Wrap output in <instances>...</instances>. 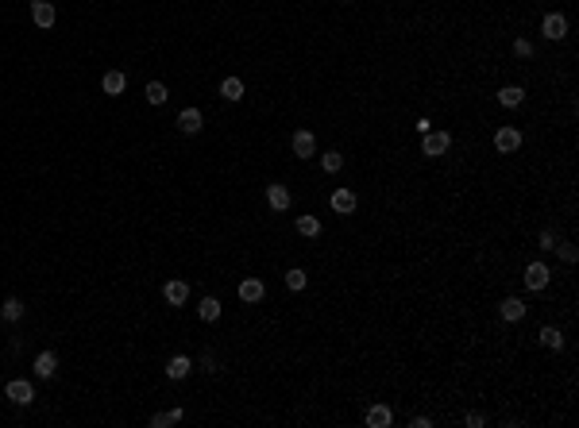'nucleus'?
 <instances>
[{
    "mask_svg": "<svg viewBox=\"0 0 579 428\" xmlns=\"http://www.w3.org/2000/svg\"><path fill=\"white\" fill-rule=\"evenodd\" d=\"M124 89H128V74H124V69H105L101 93H105V97H124Z\"/></svg>",
    "mask_w": 579,
    "mask_h": 428,
    "instance_id": "16",
    "label": "nucleus"
},
{
    "mask_svg": "<svg viewBox=\"0 0 579 428\" xmlns=\"http://www.w3.org/2000/svg\"><path fill=\"white\" fill-rule=\"evenodd\" d=\"M413 131H417V136H429V131H432V116H417V120H413Z\"/></svg>",
    "mask_w": 579,
    "mask_h": 428,
    "instance_id": "29",
    "label": "nucleus"
},
{
    "mask_svg": "<svg viewBox=\"0 0 579 428\" xmlns=\"http://www.w3.org/2000/svg\"><path fill=\"white\" fill-rule=\"evenodd\" d=\"M23 312H28V305H23L20 297H4V301H0V321L16 324V321H23Z\"/></svg>",
    "mask_w": 579,
    "mask_h": 428,
    "instance_id": "24",
    "label": "nucleus"
},
{
    "mask_svg": "<svg viewBox=\"0 0 579 428\" xmlns=\"http://www.w3.org/2000/svg\"><path fill=\"white\" fill-rule=\"evenodd\" d=\"M186 420V405H174V409H162V413H155L151 417V428H174Z\"/></svg>",
    "mask_w": 579,
    "mask_h": 428,
    "instance_id": "21",
    "label": "nucleus"
},
{
    "mask_svg": "<svg viewBox=\"0 0 579 428\" xmlns=\"http://www.w3.org/2000/svg\"><path fill=\"white\" fill-rule=\"evenodd\" d=\"M564 343L568 340H564V332H560L556 324H540L537 328V347L540 351H564Z\"/></svg>",
    "mask_w": 579,
    "mask_h": 428,
    "instance_id": "14",
    "label": "nucleus"
},
{
    "mask_svg": "<svg viewBox=\"0 0 579 428\" xmlns=\"http://www.w3.org/2000/svg\"><path fill=\"white\" fill-rule=\"evenodd\" d=\"M197 317L205 324H216L220 317H224V305H220V297H201V305H197Z\"/></svg>",
    "mask_w": 579,
    "mask_h": 428,
    "instance_id": "22",
    "label": "nucleus"
},
{
    "mask_svg": "<svg viewBox=\"0 0 579 428\" xmlns=\"http://www.w3.org/2000/svg\"><path fill=\"white\" fill-rule=\"evenodd\" d=\"M364 425L367 428H394V425H398V420H394L390 401H371V405L364 409Z\"/></svg>",
    "mask_w": 579,
    "mask_h": 428,
    "instance_id": "6",
    "label": "nucleus"
},
{
    "mask_svg": "<svg viewBox=\"0 0 579 428\" xmlns=\"http://www.w3.org/2000/svg\"><path fill=\"white\" fill-rule=\"evenodd\" d=\"M266 204H271L275 213H286V208L294 204V193H290V185H282V182H271V185H266Z\"/></svg>",
    "mask_w": 579,
    "mask_h": 428,
    "instance_id": "15",
    "label": "nucleus"
},
{
    "mask_svg": "<svg viewBox=\"0 0 579 428\" xmlns=\"http://www.w3.org/2000/svg\"><path fill=\"white\" fill-rule=\"evenodd\" d=\"M328 208L336 216H355L359 213V193H355L352 185H336L333 193H328Z\"/></svg>",
    "mask_w": 579,
    "mask_h": 428,
    "instance_id": "4",
    "label": "nucleus"
},
{
    "mask_svg": "<svg viewBox=\"0 0 579 428\" xmlns=\"http://www.w3.org/2000/svg\"><path fill=\"white\" fill-rule=\"evenodd\" d=\"M521 147H525V131L514 124H502L491 131V151L494 155H518Z\"/></svg>",
    "mask_w": 579,
    "mask_h": 428,
    "instance_id": "1",
    "label": "nucleus"
},
{
    "mask_svg": "<svg viewBox=\"0 0 579 428\" xmlns=\"http://www.w3.org/2000/svg\"><path fill=\"white\" fill-rule=\"evenodd\" d=\"M189 374H193V359H189V355H174V359L167 363V378L170 382H186Z\"/></svg>",
    "mask_w": 579,
    "mask_h": 428,
    "instance_id": "19",
    "label": "nucleus"
},
{
    "mask_svg": "<svg viewBox=\"0 0 579 428\" xmlns=\"http://www.w3.org/2000/svg\"><path fill=\"white\" fill-rule=\"evenodd\" d=\"M236 297L244 305H259L266 297V282H263V278H244V282L236 286Z\"/></svg>",
    "mask_w": 579,
    "mask_h": 428,
    "instance_id": "12",
    "label": "nucleus"
},
{
    "mask_svg": "<svg viewBox=\"0 0 579 428\" xmlns=\"http://www.w3.org/2000/svg\"><path fill=\"white\" fill-rule=\"evenodd\" d=\"M494 105L506 108V112H514V108L525 105V85H518V81H506V85L494 89Z\"/></svg>",
    "mask_w": 579,
    "mask_h": 428,
    "instance_id": "7",
    "label": "nucleus"
},
{
    "mask_svg": "<svg viewBox=\"0 0 579 428\" xmlns=\"http://www.w3.org/2000/svg\"><path fill=\"white\" fill-rule=\"evenodd\" d=\"M216 93H220V97L228 100V105H236V100H244V93H247V85L240 78H224L220 81V89H216Z\"/></svg>",
    "mask_w": 579,
    "mask_h": 428,
    "instance_id": "25",
    "label": "nucleus"
},
{
    "mask_svg": "<svg viewBox=\"0 0 579 428\" xmlns=\"http://www.w3.org/2000/svg\"><path fill=\"white\" fill-rule=\"evenodd\" d=\"M4 398H8L12 405L28 409L31 401H35V386H31L28 378H8V382H4Z\"/></svg>",
    "mask_w": 579,
    "mask_h": 428,
    "instance_id": "9",
    "label": "nucleus"
},
{
    "mask_svg": "<svg viewBox=\"0 0 579 428\" xmlns=\"http://www.w3.org/2000/svg\"><path fill=\"white\" fill-rule=\"evenodd\" d=\"M162 301H167L170 309H182V305L189 301V282L186 278H167V286H162Z\"/></svg>",
    "mask_w": 579,
    "mask_h": 428,
    "instance_id": "10",
    "label": "nucleus"
},
{
    "mask_svg": "<svg viewBox=\"0 0 579 428\" xmlns=\"http://www.w3.org/2000/svg\"><path fill=\"white\" fill-rule=\"evenodd\" d=\"M452 143H456V139H452V131H444V127H432L429 136H421V155L429 158V162H441V158L452 151Z\"/></svg>",
    "mask_w": 579,
    "mask_h": 428,
    "instance_id": "3",
    "label": "nucleus"
},
{
    "mask_svg": "<svg viewBox=\"0 0 579 428\" xmlns=\"http://www.w3.org/2000/svg\"><path fill=\"white\" fill-rule=\"evenodd\" d=\"M290 151H294V158H302V162L317 158V136L309 127H297L294 136H290Z\"/></svg>",
    "mask_w": 579,
    "mask_h": 428,
    "instance_id": "8",
    "label": "nucleus"
},
{
    "mask_svg": "<svg viewBox=\"0 0 579 428\" xmlns=\"http://www.w3.org/2000/svg\"><path fill=\"white\" fill-rule=\"evenodd\" d=\"M549 282H552V270H549L545 259H529V263L521 266V286H525L529 293H545Z\"/></svg>",
    "mask_w": 579,
    "mask_h": 428,
    "instance_id": "2",
    "label": "nucleus"
},
{
    "mask_svg": "<svg viewBox=\"0 0 579 428\" xmlns=\"http://www.w3.org/2000/svg\"><path fill=\"white\" fill-rule=\"evenodd\" d=\"M143 97H147V105L162 108V105L170 100V89L162 85V81H147V89H143Z\"/></svg>",
    "mask_w": 579,
    "mask_h": 428,
    "instance_id": "27",
    "label": "nucleus"
},
{
    "mask_svg": "<svg viewBox=\"0 0 579 428\" xmlns=\"http://www.w3.org/2000/svg\"><path fill=\"white\" fill-rule=\"evenodd\" d=\"M31 370H35V378H54L59 374V351H39L35 355V363H31Z\"/></svg>",
    "mask_w": 579,
    "mask_h": 428,
    "instance_id": "17",
    "label": "nucleus"
},
{
    "mask_svg": "<svg viewBox=\"0 0 579 428\" xmlns=\"http://www.w3.org/2000/svg\"><path fill=\"white\" fill-rule=\"evenodd\" d=\"M54 20H59V8L50 4V0H31V23L39 31H50L54 28Z\"/></svg>",
    "mask_w": 579,
    "mask_h": 428,
    "instance_id": "11",
    "label": "nucleus"
},
{
    "mask_svg": "<svg viewBox=\"0 0 579 428\" xmlns=\"http://www.w3.org/2000/svg\"><path fill=\"white\" fill-rule=\"evenodd\" d=\"M344 166H348V155H340V147H333V151L321 155V174H340Z\"/></svg>",
    "mask_w": 579,
    "mask_h": 428,
    "instance_id": "26",
    "label": "nucleus"
},
{
    "mask_svg": "<svg viewBox=\"0 0 579 428\" xmlns=\"http://www.w3.org/2000/svg\"><path fill=\"white\" fill-rule=\"evenodd\" d=\"M282 282H286L290 293H305L309 290V270H305V266H290V270L282 274Z\"/></svg>",
    "mask_w": 579,
    "mask_h": 428,
    "instance_id": "20",
    "label": "nucleus"
},
{
    "mask_svg": "<svg viewBox=\"0 0 579 428\" xmlns=\"http://www.w3.org/2000/svg\"><path fill=\"white\" fill-rule=\"evenodd\" d=\"M533 239H537V251H545V255H556V228H537V235H533Z\"/></svg>",
    "mask_w": 579,
    "mask_h": 428,
    "instance_id": "28",
    "label": "nucleus"
},
{
    "mask_svg": "<svg viewBox=\"0 0 579 428\" xmlns=\"http://www.w3.org/2000/svg\"><path fill=\"white\" fill-rule=\"evenodd\" d=\"M540 35H545L549 43H564L571 35L568 16H564V12H545V16H540Z\"/></svg>",
    "mask_w": 579,
    "mask_h": 428,
    "instance_id": "5",
    "label": "nucleus"
},
{
    "mask_svg": "<svg viewBox=\"0 0 579 428\" xmlns=\"http://www.w3.org/2000/svg\"><path fill=\"white\" fill-rule=\"evenodd\" d=\"M294 232L302 235V239H317V235L324 232V224H321V216H313V213H302L294 220Z\"/></svg>",
    "mask_w": 579,
    "mask_h": 428,
    "instance_id": "18",
    "label": "nucleus"
},
{
    "mask_svg": "<svg viewBox=\"0 0 579 428\" xmlns=\"http://www.w3.org/2000/svg\"><path fill=\"white\" fill-rule=\"evenodd\" d=\"M510 54L518 62H533V58H537V47L529 43V35H514V39H510Z\"/></svg>",
    "mask_w": 579,
    "mask_h": 428,
    "instance_id": "23",
    "label": "nucleus"
},
{
    "mask_svg": "<svg viewBox=\"0 0 579 428\" xmlns=\"http://www.w3.org/2000/svg\"><path fill=\"white\" fill-rule=\"evenodd\" d=\"M178 131H182V136H197V131H201V127H205V116H201V108H182V112H178Z\"/></svg>",
    "mask_w": 579,
    "mask_h": 428,
    "instance_id": "13",
    "label": "nucleus"
}]
</instances>
